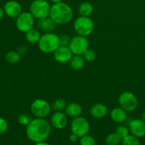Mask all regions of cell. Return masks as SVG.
Instances as JSON below:
<instances>
[{"instance_id":"1","label":"cell","mask_w":145,"mask_h":145,"mask_svg":"<svg viewBox=\"0 0 145 145\" xmlns=\"http://www.w3.org/2000/svg\"><path fill=\"white\" fill-rule=\"evenodd\" d=\"M26 127L27 137L34 143L45 141L51 133V125L45 118H34Z\"/></svg>"},{"instance_id":"2","label":"cell","mask_w":145,"mask_h":145,"mask_svg":"<svg viewBox=\"0 0 145 145\" xmlns=\"http://www.w3.org/2000/svg\"><path fill=\"white\" fill-rule=\"evenodd\" d=\"M49 17L56 25H65L72 21L73 11L71 6L61 1L51 5Z\"/></svg>"},{"instance_id":"3","label":"cell","mask_w":145,"mask_h":145,"mask_svg":"<svg viewBox=\"0 0 145 145\" xmlns=\"http://www.w3.org/2000/svg\"><path fill=\"white\" fill-rule=\"evenodd\" d=\"M38 45L40 50L44 53H53L60 47L59 35L53 32L45 33L41 35Z\"/></svg>"},{"instance_id":"4","label":"cell","mask_w":145,"mask_h":145,"mask_svg":"<svg viewBox=\"0 0 145 145\" xmlns=\"http://www.w3.org/2000/svg\"><path fill=\"white\" fill-rule=\"evenodd\" d=\"M73 28L77 35L88 37L93 33L95 24L90 17L79 16L74 21Z\"/></svg>"},{"instance_id":"5","label":"cell","mask_w":145,"mask_h":145,"mask_svg":"<svg viewBox=\"0 0 145 145\" xmlns=\"http://www.w3.org/2000/svg\"><path fill=\"white\" fill-rule=\"evenodd\" d=\"M51 105L48 101L43 99H37L31 103L30 110L33 116L38 118H45L51 112Z\"/></svg>"},{"instance_id":"6","label":"cell","mask_w":145,"mask_h":145,"mask_svg":"<svg viewBox=\"0 0 145 145\" xmlns=\"http://www.w3.org/2000/svg\"><path fill=\"white\" fill-rule=\"evenodd\" d=\"M51 7L46 0H34L29 7V12L37 20L49 16Z\"/></svg>"},{"instance_id":"7","label":"cell","mask_w":145,"mask_h":145,"mask_svg":"<svg viewBox=\"0 0 145 145\" xmlns=\"http://www.w3.org/2000/svg\"><path fill=\"white\" fill-rule=\"evenodd\" d=\"M118 103L119 107L127 112H132L137 108L138 100L136 96L132 92L126 91L121 93L119 96Z\"/></svg>"},{"instance_id":"8","label":"cell","mask_w":145,"mask_h":145,"mask_svg":"<svg viewBox=\"0 0 145 145\" xmlns=\"http://www.w3.org/2000/svg\"><path fill=\"white\" fill-rule=\"evenodd\" d=\"M15 24L18 31L22 33H26L34 28L35 18L29 11H22L16 18Z\"/></svg>"},{"instance_id":"9","label":"cell","mask_w":145,"mask_h":145,"mask_svg":"<svg viewBox=\"0 0 145 145\" xmlns=\"http://www.w3.org/2000/svg\"><path fill=\"white\" fill-rule=\"evenodd\" d=\"M68 47L73 55H82L89 48V40L87 37L77 35L71 38Z\"/></svg>"},{"instance_id":"10","label":"cell","mask_w":145,"mask_h":145,"mask_svg":"<svg viewBox=\"0 0 145 145\" xmlns=\"http://www.w3.org/2000/svg\"><path fill=\"white\" fill-rule=\"evenodd\" d=\"M90 127V126L88 120L81 116L72 118L71 123V133L76 135L79 138L88 134Z\"/></svg>"},{"instance_id":"11","label":"cell","mask_w":145,"mask_h":145,"mask_svg":"<svg viewBox=\"0 0 145 145\" xmlns=\"http://www.w3.org/2000/svg\"><path fill=\"white\" fill-rule=\"evenodd\" d=\"M53 54L55 60L61 64L69 63L73 56L68 46H60Z\"/></svg>"},{"instance_id":"12","label":"cell","mask_w":145,"mask_h":145,"mask_svg":"<svg viewBox=\"0 0 145 145\" xmlns=\"http://www.w3.org/2000/svg\"><path fill=\"white\" fill-rule=\"evenodd\" d=\"M129 130L131 135L137 138L145 136V122L142 119H134L129 124Z\"/></svg>"},{"instance_id":"13","label":"cell","mask_w":145,"mask_h":145,"mask_svg":"<svg viewBox=\"0 0 145 145\" xmlns=\"http://www.w3.org/2000/svg\"><path fill=\"white\" fill-rule=\"evenodd\" d=\"M51 125L57 130H63L68 125V116L63 111H55L51 117Z\"/></svg>"},{"instance_id":"14","label":"cell","mask_w":145,"mask_h":145,"mask_svg":"<svg viewBox=\"0 0 145 145\" xmlns=\"http://www.w3.org/2000/svg\"><path fill=\"white\" fill-rule=\"evenodd\" d=\"M3 8L5 15L12 18H16L22 12V7L19 2L15 0H10L6 2Z\"/></svg>"},{"instance_id":"15","label":"cell","mask_w":145,"mask_h":145,"mask_svg":"<svg viewBox=\"0 0 145 145\" xmlns=\"http://www.w3.org/2000/svg\"><path fill=\"white\" fill-rule=\"evenodd\" d=\"M109 117L114 123L117 124H123L128 118L127 112L121 107L114 108L109 112Z\"/></svg>"},{"instance_id":"16","label":"cell","mask_w":145,"mask_h":145,"mask_svg":"<svg viewBox=\"0 0 145 145\" xmlns=\"http://www.w3.org/2000/svg\"><path fill=\"white\" fill-rule=\"evenodd\" d=\"M108 113H109V110L106 105L101 103L93 104L91 106L90 110L91 116L96 119L104 118L108 114Z\"/></svg>"},{"instance_id":"17","label":"cell","mask_w":145,"mask_h":145,"mask_svg":"<svg viewBox=\"0 0 145 145\" xmlns=\"http://www.w3.org/2000/svg\"><path fill=\"white\" fill-rule=\"evenodd\" d=\"M36 25L39 31H43L44 33L53 32L57 25L49 16L37 20Z\"/></svg>"},{"instance_id":"18","label":"cell","mask_w":145,"mask_h":145,"mask_svg":"<svg viewBox=\"0 0 145 145\" xmlns=\"http://www.w3.org/2000/svg\"><path fill=\"white\" fill-rule=\"evenodd\" d=\"M82 112V108L80 103L76 102H72L67 104L64 113L66 114L68 117L74 118L80 116Z\"/></svg>"},{"instance_id":"19","label":"cell","mask_w":145,"mask_h":145,"mask_svg":"<svg viewBox=\"0 0 145 145\" xmlns=\"http://www.w3.org/2000/svg\"><path fill=\"white\" fill-rule=\"evenodd\" d=\"M85 60L82 55H73L72 57L71 58V61L69 62L70 67L73 70H80L84 67L85 65Z\"/></svg>"},{"instance_id":"20","label":"cell","mask_w":145,"mask_h":145,"mask_svg":"<svg viewBox=\"0 0 145 145\" xmlns=\"http://www.w3.org/2000/svg\"><path fill=\"white\" fill-rule=\"evenodd\" d=\"M25 37L27 42H29V43L38 44L40 39H41V34L39 30L34 28L25 33Z\"/></svg>"},{"instance_id":"21","label":"cell","mask_w":145,"mask_h":145,"mask_svg":"<svg viewBox=\"0 0 145 145\" xmlns=\"http://www.w3.org/2000/svg\"><path fill=\"white\" fill-rule=\"evenodd\" d=\"M94 11V7L91 3L88 1L82 2L78 7V14L81 16L90 17Z\"/></svg>"},{"instance_id":"22","label":"cell","mask_w":145,"mask_h":145,"mask_svg":"<svg viewBox=\"0 0 145 145\" xmlns=\"http://www.w3.org/2000/svg\"><path fill=\"white\" fill-rule=\"evenodd\" d=\"M122 137L117 134L116 132L109 133L105 139V143L106 145H119L122 143Z\"/></svg>"},{"instance_id":"23","label":"cell","mask_w":145,"mask_h":145,"mask_svg":"<svg viewBox=\"0 0 145 145\" xmlns=\"http://www.w3.org/2000/svg\"><path fill=\"white\" fill-rule=\"evenodd\" d=\"M21 55L16 50H9L5 55V59L9 64H16L21 60Z\"/></svg>"},{"instance_id":"24","label":"cell","mask_w":145,"mask_h":145,"mask_svg":"<svg viewBox=\"0 0 145 145\" xmlns=\"http://www.w3.org/2000/svg\"><path fill=\"white\" fill-rule=\"evenodd\" d=\"M67 106V102L63 99H57L51 104V108L55 111H63Z\"/></svg>"},{"instance_id":"25","label":"cell","mask_w":145,"mask_h":145,"mask_svg":"<svg viewBox=\"0 0 145 145\" xmlns=\"http://www.w3.org/2000/svg\"><path fill=\"white\" fill-rule=\"evenodd\" d=\"M122 145H141L139 138L132 135H128L126 137H123L122 140Z\"/></svg>"},{"instance_id":"26","label":"cell","mask_w":145,"mask_h":145,"mask_svg":"<svg viewBox=\"0 0 145 145\" xmlns=\"http://www.w3.org/2000/svg\"><path fill=\"white\" fill-rule=\"evenodd\" d=\"M80 145H96V141L92 136L85 135L80 137Z\"/></svg>"},{"instance_id":"27","label":"cell","mask_w":145,"mask_h":145,"mask_svg":"<svg viewBox=\"0 0 145 145\" xmlns=\"http://www.w3.org/2000/svg\"><path fill=\"white\" fill-rule=\"evenodd\" d=\"M82 57H83L84 59H85V62H92L96 59V52H95L92 49L88 48V49L84 52L83 55H82Z\"/></svg>"},{"instance_id":"28","label":"cell","mask_w":145,"mask_h":145,"mask_svg":"<svg viewBox=\"0 0 145 145\" xmlns=\"http://www.w3.org/2000/svg\"><path fill=\"white\" fill-rule=\"evenodd\" d=\"M115 132H116L119 135H120L122 138L126 137V136H127L129 134V127H127V126L124 125L122 124H119V125L116 127Z\"/></svg>"},{"instance_id":"29","label":"cell","mask_w":145,"mask_h":145,"mask_svg":"<svg viewBox=\"0 0 145 145\" xmlns=\"http://www.w3.org/2000/svg\"><path fill=\"white\" fill-rule=\"evenodd\" d=\"M31 120H32V118H31V116H28V114H25V113L21 114L18 118V123L24 126L28 125L30 122L31 121Z\"/></svg>"},{"instance_id":"30","label":"cell","mask_w":145,"mask_h":145,"mask_svg":"<svg viewBox=\"0 0 145 145\" xmlns=\"http://www.w3.org/2000/svg\"><path fill=\"white\" fill-rule=\"evenodd\" d=\"M71 38L66 34H63L59 36L60 46H68L71 42Z\"/></svg>"},{"instance_id":"31","label":"cell","mask_w":145,"mask_h":145,"mask_svg":"<svg viewBox=\"0 0 145 145\" xmlns=\"http://www.w3.org/2000/svg\"><path fill=\"white\" fill-rule=\"evenodd\" d=\"M8 122L4 118L0 117V135L4 134L8 130Z\"/></svg>"},{"instance_id":"32","label":"cell","mask_w":145,"mask_h":145,"mask_svg":"<svg viewBox=\"0 0 145 145\" xmlns=\"http://www.w3.org/2000/svg\"><path fill=\"white\" fill-rule=\"evenodd\" d=\"M78 139H80L79 137L77 136L75 134H74V133H71V134L70 135L69 140L71 142H78Z\"/></svg>"},{"instance_id":"33","label":"cell","mask_w":145,"mask_h":145,"mask_svg":"<svg viewBox=\"0 0 145 145\" xmlns=\"http://www.w3.org/2000/svg\"><path fill=\"white\" fill-rule=\"evenodd\" d=\"M18 52L20 54V55L22 56V55H25L27 52V49L25 46H20L19 48H18Z\"/></svg>"},{"instance_id":"34","label":"cell","mask_w":145,"mask_h":145,"mask_svg":"<svg viewBox=\"0 0 145 145\" xmlns=\"http://www.w3.org/2000/svg\"><path fill=\"white\" fill-rule=\"evenodd\" d=\"M4 16H5V13H4V8H1V7H0V21H1V19H3V18H4Z\"/></svg>"},{"instance_id":"35","label":"cell","mask_w":145,"mask_h":145,"mask_svg":"<svg viewBox=\"0 0 145 145\" xmlns=\"http://www.w3.org/2000/svg\"><path fill=\"white\" fill-rule=\"evenodd\" d=\"M34 145H50L48 143L45 142V141L44 142H36L34 144Z\"/></svg>"},{"instance_id":"36","label":"cell","mask_w":145,"mask_h":145,"mask_svg":"<svg viewBox=\"0 0 145 145\" xmlns=\"http://www.w3.org/2000/svg\"><path fill=\"white\" fill-rule=\"evenodd\" d=\"M141 119L145 122V110L142 113V115H141Z\"/></svg>"},{"instance_id":"37","label":"cell","mask_w":145,"mask_h":145,"mask_svg":"<svg viewBox=\"0 0 145 145\" xmlns=\"http://www.w3.org/2000/svg\"><path fill=\"white\" fill-rule=\"evenodd\" d=\"M51 2H52L53 4H56V3H58V2H61V1H62V0H49Z\"/></svg>"},{"instance_id":"38","label":"cell","mask_w":145,"mask_h":145,"mask_svg":"<svg viewBox=\"0 0 145 145\" xmlns=\"http://www.w3.org/2000/svg\"><path fill=\"white\" fill-rule=\"evenodd\" d=\"M0 145H1V144H0Z\"/></svg>"}]
</instances>
